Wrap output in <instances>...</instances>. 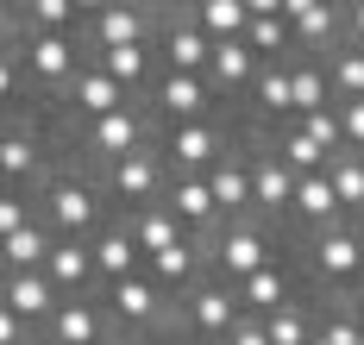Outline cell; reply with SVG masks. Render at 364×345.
Here are the masks:
<instances>
[{
	"label": "cell",
	"mask_w": 364,
	"mask_h": 345,
	"mask_svg": "<svg viewBox=\"0 0 364 345\" xmlns=\"http://www.w3.org/2000/svg\"><path fill=\"white\" fill-rule=\"evenodd\" d=\"M327 70L321 63H295L289 70V94H295V114L308 119V114H327Z\"/></svg>",
	"instance_id": "29"
},
{
	"label": "cell",
	"mask_w": 364,
	"mask_h": 345,
	"mask_svg": "<svg viewBox=\"0 0 364 345\" xmlns=\"http://www.w3.org/2000/svg\"><path fill=\"white\" fill-rule=\"evenodd\" d=\"M107 302H113V320L119 327H151L157 314H164V289H157V276H126V283H113L107 289Z\"/></svg>",
	"instance_id": "9"
},
{
	"label": "cell",
	"mask_w": 364,
	"mask_h": 345,
	"mask_svg": "<svg viewBox=\"0 0 364 345\" xmlns=\"http://www.w3.org/2000/svg\"><path fill=\"white\" fill-rule=\"evenodd\" d=\"M139 138H145V119L139 114H107V119H88V151L101 157V163H119V157L139 151Z\"/></svg>",
	"instance_id": "10"
},
{
	"label": "cell",
	"mask_w": 364,
	"mask_h": 345,
	"mask_svg": "<svg viewBox=\"0 0 364 345\" xmlns=\"http://www.w3.org/2000/svg\"><path fill=\"white\" fill-rule=\"evenodd\" d=\"M157 38H164V76H208L214 38L201 32V19H170Z\"/></svg>",
	"instance_id": "3"
},
{
	"label": "cell",
	"mask_w": 364,
	"mask_h": 345,
	"mask_svg": "<svg viewBox=\"0 0 364 345\" xmlns=\"http://www.w3.org/2000/svg\"><path fill=\"white\" fill-rule=\"evenodd\" d=\"M308 270H314L327 289H352V283L364 276V232H352V226L321 232L314 251H308Z\"/></svg>",
	"instance_id": "1"
},
{
	"label": "cell",
	"mask_w": 364,
	"mask_h": 345,
	"mask_svg": "<svg viewBox=\"0 0 364 345\" xmlns=\"http://www.w3.org/2000/svg\"><path fill=\"white\" fill-rule=\"evenodd\" d=\"M50 245L57 239H44V226H26V232H6L0 239V258H6V270H44Z\"/></svg>",
	"instance_id": "28"
},
{
	"label": "cell",
	"mask_w": 364,
	"mask_h": 345,
	"mask_svg": "<svg viewBox=\"0 0 364 345\" xmlns=\"http://www.w3.org/2000/svg\"><path fill=\"white\" fill-rule=\"evenodd\" d=\"M151 276H157V289H188V295H195V289H201V283H195V245H188V239H182V245H170V251H157V258H151Z\"/></svg>",
	"instance_id": "25"
},
{
	"label": "cell",
	"mask_w": 364,
	"mask_h": 345,
	"mask_svg": "<svg viewBox=\"0 0 364 345\" xmlns=\"http://www.w3.org/2000/svg\"><path fill=\"white\" fill-rule=\"evenodd\" d=\"M145 251H139V239H132V226H107L95 232V270H101V283H126V276H145Z\"/></svg>",
	"instance_id": "7"
},
{
	"label": "cell",
	"mask_w": 364,
	"mask_h": 345,
	"mask_svg": "<svg viewBox=\"0 0 364 345\" xmlns=\"http://www.w3.org/2000/svg\"><path fill=\"white\" fill-rule=\"evenodd\" d=\"M32 163H38V151H32V132H6L0 138V176H6V189H19L26 176H32Z\"/></svg>",
	"instance_id": "31"
},
{
	"label": "cell",
	"mask_w": 364,
	"mask_h": 345,
	"mask_svg": "<svg viewBox=\"0 0 364 345\" xmlns=\"http://www.w3.org/2000/svg\"><path fill=\"white\" fill-rule=\"evenodd\" d=\"M283 19H289V32L301 44H327L333 26H339V13H333L327 0H321V6H314V0H283Z\"/></svg>",
	"instance_id": "23"
},
{
	"label": "cell",
	"mask_w": 364,
	"mask_h": 345,
	"mask_svg": "<svg viewBox=\"0 0 364 345\" xmlns=\"http://www.w3.org/2000/svg\"><path fill=\"white\" fill-rule=\"evenodd\" d=\"M327 145H321V138H308V132H301V126H295V132H283V163H289L295 176H314V170H327Z\"/></svg>",
	"instance_id": "34"
},
{
	"label": "cell",
	"mask_w": 364,
	"mask_h": 345,
	"mask_svg": "<svg viewBox=\"0 0 364 345\" xmlns=\"http://www.w3.org/2000/svg\"><path fill=\"white\" fill-rule=\"evenodd\" d=\"M132 239H139V251H145V258H157V251L182 245V239H188V226H182L170 207H145V214L132 220Z\"/></svg>",
	"instance_id": "21"
},
{
	"label": "cell",
	"mask_w": 364,
	"mask_h": 345,
	"mask_svg": "<svg viewBox=\"0 0 364 345\" xmlns=\"http://www.w3.org/2000/svg\"><path fill=\"white\" fill-rule=\"evenodd\" d=\"M0 307H13L19 320H57V283L44 276V270H6V295Z\"/></svg>",
	"instance_id": "8"
},
{
	"label": "cell",
	"mask_w": 364,
	"mask_h": 345,
	"mask_svg": "<svg viewBox=\"0 0 364 345\" xmlns=\"http://www.w3.org/2000/svg\"><path fill=\"white\" fill-rule=\"evenodd\" d=\"M26 70H32V82H63V88L82 76V70H75V44L63 38V32H38V38L26 44Z\"/></svg>",
	"instance_id": "11"
},
{
	"label": "cell",
	"mask_w": 364,
	"mask_h": 345,
	"mask_svg": "<svg viewBox=\"0 0 364 345\" xmlns=\"http://www.w3.org/2000/svg\"><path fill=\"white\" fill-rule=\"evenodd\" d=\"M44 276H50L57 289H88V283H101V270H95V245H82V239H57L50 258H44Z\"/></svg>",
	"instance_id": "14"
},
{
	"label": "cell",
	"mask_w": 364,
	"mask_h": 345,
	"mask_svg": "<svg viewBox=\"0 0 364 345\" xmlns=\"http://www.w3.org/2000/svg\"><path fill=\"white\" fill-rule=\"evenodd\" d=\"M170 163H176L182 176H208V163H226L220 157V126H208V119H188V126H170Z\"/></svg>",
	"instance_id": "6"
},
{
	"label": "cell",
	"mask_w": 364,
	"mask_h": 345,
	"mask_svg": "<svg viewBox=\"0 0 364 345\" xmlns=\"http://www.w3.org/2000/svg\"><path fill=\"white\" fill-rule=\"evenodd\" d=\"M239 289H226V283H201L195 295H188V327L201 333V339L226 345L232 333H239Z\"/></svg>",
	"instance_id": "2"
},
{
	"label": "cell",
	"mask_w": 364,
	"mask_h": 345,
	"mask_svg": "<svg viewBox=\"0 0 364 345\" xmlns=\"http://www.w3.org/2000/svg\"><path fill=\"white\" fill-rule=\"evenodd\" d=\"M289 19H283V6H252V26H245V44H252V57H277V50H289Z\"/></svg>",
	"instance_id": "24"
},
{
	"label": "cell",
	"mask_w": 364,
	"mask_h": 345,
	"mask_svg": "<svg viewBox=\"0 0 364 345\" xmlns=\"http://www.w3.org/2000/svg\"><path fill=\"white\" fill-rule=\"evenodd\" d=\"M264 333H270V345H314L321 320H314V314H301V307H283V314H270V320H264Z\"/></svg>",
	"instance_id": "32"
},
{
	"label": "cell",
	"mask_w": 364,
	"mask_h": 345,
	"mask_svg": "<svg viewBox=\"0 0 364 345\" xmlns=\"http://www.w3.org/2000/svg\"><path fill=\"white\" fill-rule=\"evenodd\" d=\"M157 182H164V163L151 151H132V157H119V163H107V189L119 201H151Z\"/></svg>",
	"instance_id": "15"
},
{
	"label": "cell",
	"mask_w": 364,
	"mask_h": 345,
	"mask_svg": "<svg viewBox=\"0 0 364 345\" xmlns=\"http://www.w3.org/2000/svg\"><path fill=\"white\" fill-rule=\"evenodd\" d=\"M232 289H239V302L252 307V314H264V320L289 307V276H283V264H264L257 276H245V283H232Z\"/></svg>",
	"instance_id": "18"
},
{
	"label": "cell",
	"mask_w": 364,
	"mask_h": 345,
	"mask_svg": "<svg viewBox=\"0 0 364 345\" xmlns=\"http://www.w3.org/2000/svg\"><path fill=\"white\" fill-rule=\"evenodd\" d=\"M208 76L220 82V88H245V82H257V57L245 38H226L214 44V63H208Z\"/></svg>",
	"instance_id": "22"
},
{
	"label": "cell",
	"mask_w": 364,
	"mask_h": 345,
	"mask_svg": "<svg viewBox=\"0 0 364 345\" xmlns=\"http://www.w3.org/2000/svg\"><path fill=\"white\" fill-rule=\"evenodd\" d=\"M257 94V114H295V94H289V70H264L252 82Z\"/></svg>",
	"instance_id": "35"
},
{
	"label": "cell",
	"mask_w": 364,
	"mask_h": 345,
	"mask_svg": "<svg viewBox=\"0 0 364 345\" xmlns=\"http://www.w3.org/2000/svg\"><path fill=\"white\" fill-rule=\"evenodd\" d=\"M119 101H126V88L107 76V70H82V76L70 82V107H82L88 119H107L119 114Z\"/></svg>",
	"instance_id": "17"
},
{
	"label": "cell",
	"mask_w": 364,
	"mask_h": 345,
	"mask_svg": "<svg viewBox=\"0 0 364 345\" xmlns=\"http://www.w3.org/2000/svg\"><path fill=\"white\" fill-rule=\"evenodd\" d=\"M32 220H26V207H19V189H6V201H0V239L6 232H26Z\"/></svg>",
	"instance_id": "42"
},
{
	"label": "cell",
	"mask_w": 364,
	"mask_h": 345,
	"mask_svg": "<svg viewBox=\"0 0 364 345\" xmlns=\"http://www.w3.org/2000/svg\"><path fill=\"white\" fill-rule=\"evenodd\" d=\"M339 132H346L352 151H364V101H346V107H339Z\"/></svg>",
	"instance_id": "40"
},
{
	"label": "cell",
	"mask_w": 364,
	"mask_h": 345,
	"mask_svg": "<svg viewBox=\"0 0 364 345\" xmlns=\"http://www.w3.org/2000/svg\"><path fill=\"white\" fill-rule=\"evenodd\" d=\"M164 207H170L188 232H201V226L220 214V201H214V189H208V176H176V182H170V195H164Z\"/></svg>",
	"instance_id": "16"
},
{
	"label": "cell",
	"mask_w": 364,
	"mask_h": 345,
	"mask_svg": "<svg viewBox=\"0 0 364 345\" xmlns=\"http://www.w3.org/2000/svg\"><path fill=\"white\" fill-rule=\"evenodd\" d=\"M226 345H270V333H264V320H239V333Z\"/></svg>",
	"instance_id": "44"
},
{
	"label": "cell",
	"mask_w": 364,
	"mask_h": 345,
	"mask_svg": "<svg viewBox=\"0 0 364 345\" xmlns=\"http://www.w3.org/2000/svg\"><path fill=\"white\" fill-rule=\"evenodd\" d=\"M352 38H358V50H364V0L352 6Z\"/></svg>",
	"instance_id": "45"
},
{
	"label": "cell",
	"mask_w": 364,
	"mask_h": 345,
	"mask_svg": "<svg viewBox=\"0 0 364 345\" xmlns=\"http://www.w3.org/2000/svg\"><path fill=\"white\" fill-rule=\"evenodd\" d=\"M101 70H107L119 88H132V82L151 76V50L145 44H119V50H101Z\"/></svg>",
	"instance_id": "33"
},
{
	"label": "cell",
	"mask_w": 364,
	"mask_h": 345,
	"mask_svg": "<svg viewBox=\"0 0 364 345\" xmlns=\"http://www.w3.org/2000/svg\"><path fill=\"white\" fill-rule=\"evenodd\" d=\"M32 19L57 32V26H70V19H75V6H70V0H32Z\"/></svg>",
	"instance_id": "41"
},
{
	"label": "cell",
	"mask_w": 364,
	"mask_h": 345,
	"mask_svg": "<svg viewBox=\"0 0 364 345\" xmlns=\"http://www.w3.org/2000/svg\"><path fill=\"white\" fill-rule=\"evenodd\" d=\"M295 214H301L308 226L333 232V220H339L346 207H339V195H333V176H327V170H314V176H301V189H295Z\"/></svg>",
	"instance_id": "19"
},
{
	"label": "cell",
	"mask_w": 364,
	"mask_h": 345,
	"mask_svg": "<svg viewBox=\"0 0 364 345\" xmlns=\"http://www.w3.org/2000/svg\"><path fill=\"white\" fill-rule=\"evenodd\" d=\"M321 333L333 345H364V320L358 314H333V320H321Z\"/></svg>",
	"instance_id": "39"
},
{
	"label": "cell",
	"mask_w": 364,
	"mask_h": 345,
	"mask_svg": "<svg viewBox=\"0 0 364 345\" xmlns=\"http://www.w3.org/2000/svg\"><path fill=\"white\" fill-rule=\"evenodd\" d=\"M126 345H151V339H126Z\"/></svg>",
	"instance_id": "46"
},
{
	"label": "cell",
	"mask_w": 364,
	"mask_h": 345,
	"mask_svg": "<svg viewBox=\"0 0 364 345\" xmlns=\"http://www.w3.org/2000/svg\"><path fill=\"white\" fill-rule=\"evenodd\" d=\"M295 189H301V176H295L283 157H257L252 163V207L283 214V207H295Z\"/></svg>",
	"instance_id": "12"
},
{
	"label": "cell",
	"mask_w": 364,
	"mask_h": 345,
	"mask_svg": "<svg viewBox=\"0 0 364 345\" xmlns=\"http://www.w3.org/2000/svg\"><path fill=\"white\" fill-rule=\"evenodd\" d=\"M57 345H101V314L88 302H70V307H57Z\"/></svg>",
	"instance_id": "30"
},
{
	"label": "cell",
	"mask_w": 364,
	"mask_h": 345,
	"mask_svg": "<svg viewBox=\"0 0 364 345\" xmlns=\"http://www.w3.org/2000/svg\"><path fill=\"white\" fill-rule=\"evenodd\" d=\"M50 226L63 239H82V232L101 226V201H95V189L82 176H57L50 182Z\"/></svg>",
	"instance_id": "4"
},
{
	"label": "cell",
	"mask_w": 364,
	"mask_h": 345,
	"mask_svg": "<svg viewBox=\"0 0 364 345\" xmlns=\"http://www.w3.org/2000/svg\"><path fill=\"white\" fill-rule=\"evenodd\" d=\"M327 82L346 94V101H364V50H339L333 70H327Z\"/></svg>",
	"instance_id": "37"
},
{
	"label": "cell",
	"mask_w": 364,
	"mask_h": 345,
	"mask_svg": "<svg viewBox=\"0 0 364 345\" xmlns=\"http://www.w3.org/2000/svg\"><path fill=\"white\" fill-rule=\"evenodd\" d=\"M295 126H301L308 138H321L327 151H333V145H339V138H346V132H339V114H333V107H327V114H308V119H295Z\"/></svg>",
	"instance_id": "38"
},
{
	"label": "cell",
	"mask_w": 364,
	"mask_h": 345,
	"mask_svg": "<svg viewBox=\"0 0 364 345\" xmlns=\"http://www.w3.org/2000/svg\"><path fill=\"white\" fill-rule=\"evenodd\" d=\"M214 264H220V283H245L270 264V239L257 226H232L226 239L214 232Z\"/></svg>",
	"instance_id": "5"
},
{
	"label": "cell",
	"mask_w": 364,
	"mask_h": 345,
	"mask_svg": "<svg viewBox=\"0 0 364 345\" xmlns=\"http://www.w3.org/2000/svg\"><path fill=\"white\" fill-rule=\"evenodd\" d=\"M208 189H214L220 214L252 207V163H220V170H208Z\"/></svg>",
	"instance_id": "27"
},
{
	"label": "cell",
	"mask_w": 364,
	"mask_h": 345,
	"mask_svg": "<svg viewBox=\"0 0 364 345\" xmlns=\"http://www.w3.org/2000/svg\"><path fill=\"white\" fill-rule=\"evenodd\" d=\"M195 19H201V32H208L214 44H226V38H245V26H252V6H245V0H208Z\"/></svg>",
	"instance_id": "26"
},
{
	"label": "cell",
	"mask_w": 364,
	"mask_h": 345,
	"mask_svg": "<svg viewBox=\"0 0 364 345\" xmlns=\"http://www.w3.org/2000/svg\"><path fill=\"white\" fill-rule=\"evenodd\" d=\"M327 176L339 207H364V157H339V163H327Z\"/></svg>",
	"instance_id": "36"
},
{
	"label": "cell",
	"mask_w": 364,
	"mask_h": 345,
	"mask_svg": "<svg viewBox=\"0 0 364 345\" xmlns=\"http://www.w3.org/2000/svg\"><path fill=\"white\" fill-rule=\"evenodd\" d=\"M208 94H214L208 76H164L157 82V114L170 119V126H188V119H201Z\"/></svg>",
	"instance_id": "13"
},
{
	"label": "cell",
	"mask_w": 364,
	"mask_h": 345,
	"mask_svg": "<svg viewBox=\"0 0 364 345\" xmlns=\"http://www.w3.org/2000/svg\"><path fill=\"white\" fill-rule=\"evenodd\" d=\"M26 327L32 320H19L13 307H0V345H26Z\"/></svg>",
	"instance_id": "43"
},
{
	"label": "cell",
	"mask_w": 364,
	"mask_h": 345,
	"mask_svg": "<svg viewBox=\"0 0 364 345\" xmlns=\"http://www.w3.org/2000/svg\"><path fill=\"white\" fill-rule=\"evenodd\" d=\"M145 38H151V26H145V13H139V6H101V13H95V44H101V50L145 44Z\"/></svg>",
	"instance_id": "20"
}]
</instances>
